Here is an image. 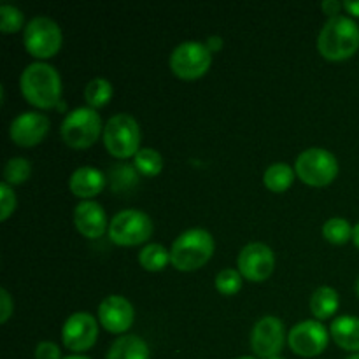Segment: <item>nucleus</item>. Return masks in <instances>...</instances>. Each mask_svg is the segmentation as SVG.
<instances>
[{
  "label": "nucleus",
  "mask_w": 359,
  "mask_h": 359,
  "mask_svg": "<svg viewBox=\"0 0 359 359\" xmlns=\"http://www.w3.org/2000/svg\"><path fill=\"white\" fill-rule=\"evenodd\" d=\"M20 88L25 100L37 109L55 107L62 98V77L55 67L44 62L25 67Z\"/></svg>",
  "instance_id": "nucleus-1"
},
{
  "label": "nucleus",
  "mask_w": 359,
  "mask_h": 359,
  "mask_svg": "<svg viewBox=\"0 0 359 359\" xmlns=\"http://www.w3.org/2000/svg\"><path fill=\"white\" fill-rule=\"evenodd\" d=\"M359 49V27L349 16L330 18L318 35V51L330 62H344Z\"/></svg>",
  "instance_id": "nucleus-2"
},
{
  "label": "nucleus",
  "mask_w": 359,
  "mask_h": 359,
  "mask_svg": "<svg viewBox=\"0 0 359 359\" xmlns=\"http://www.w3.org/2000/svg\"><path fill=\"white\" fill-rule=\"evenodd\" d=\"M344 7V4H340V2H337V0H326V2H323L321 4V9H323V13L325 14H328L330 18H337V16H340V9H342Z\"/></svg>",
  "instance_id": "nucleus-33"
},
{
  "label": "nucleus",
  "mask_w": 359,
  "mask_h": 359,
  "mask_svg": "<svg viewBox=\"0 0 359 359\" xmlns=\"http://www.w3.org/2000/svg\"><path fill=\"white\" fill-rule=\"evenodd\" d=\"M339 293L330 286H321L314 291L311 298V311L318 321H325L335 316L339 311Z\"/></svg>",
  "instance_id": "nucleus-20"
},
{
  "label": "nucleus",
  "mask_w": 359,
  "mask_h": 359,
  "mask_svg": "<svg viewBox=\"0 0 359 359\" xmlns=\"http://www.w3.org/2000/svg\"><path fill=\"white\" fill-rule=\"evenodd\" d=\"M74 224L86 238H100L109 230L107 214L95 200H83L74 210Z\"/></svg>",
  "instance_id": "nucleus-16"
},
{
  "label": "nucleus",
  "mask_w": 359,
  "mask_h": 359,
  "mask_svg": "<svg viewBox=\"0 0 359 359\" xmlns=\"http://www.w3.org/2000/svg\"><path fill=\"white\" fill-rule=\"evenodd\" d=\"M238 272L251 283H263L269 279L276 266V256L266 244L251 242L245 245L237 258Z\"/></svg>",
  "instance_id": "nucleus-11"
},
{
  "label": "nucleus",
  "mask_w": 359,
  "mask_h": 359,
  "mask_svg": "<svg viewBox=\"0 0 359 359\" xmlns=\"http://www.w3.org/2000/svg\"><path fill=\"white\" fill-rule=\"evenodd\" d=\"M62 139L72 149H88L102 133V119L95 109L77 107L65 116L62 123Z\"/></svg>",
  "instance_id": "nucleus-4"
},
{
  "label": "nucleus",
  "mask_w": 359,
  "mask_h": 359,
  "mask_svg": "<svg viewBox=\"0 0 359 359\" xmlns=\"http://www.w3.org/2000/svg\"><path fill=\"white\" fill-rule=\"evenodd\" d=\"M98 339V323L88 312H76L67 318L62 330L63 346L74 353L91 349Z\"/></svg>",
  "instance_id": "nucleus-13"
},
{
  "label": "nucleus",
  "mask_w": 359,
  "mask_h": 359,
  "mask_svg": "<svg viewBox=\"0 0 359 359\" xmlns=\"http://www.w3.org/2000/svg\"><path fill=\"white\" fill-rule=\"evenodd\" d=\"M133 165H135L137 172L146 177H154L163 170V158L156 149L151 147H142L139 153L133 156Z\"/></svg>",
  "instance_id": "nucleus-25"
},
{
  "label": "nucleus",
  "mask_w": 359,
  "mask_h": 359,
  "mask_svg": "<svg viewBox=\"0 0 359 359\" xmlns=\"http://www.w3.org/2000/svg\"><path fill=\"white\" fill-rule=\"evenodd\" d=\"M294 170L287 163H273L263 174V184L273 193H283L293 184Z\"/></svg>",
  "instance_id": "nucleus-22"
},
{
  "label": "nucleus",
  "mask_w": 359,
  "mask_h": 359,
  "mask_svg": "<svg viewBox=\"0 0 359 359\" xmlns=\"http://www.w3.org/2000/svg\"><path fill=\"white\" fill-rule=\"evenodd\" d=\"M294 172L304 184L323 188V186L332 184L339 175V161L330 151L311 147L298 154Z\"/></svg>",
  "instance_id": "nucleus-6"
},
{
  "label": "nucleus",
  "mask_w": 359,
  "mask_h": 359,
  "mask_svg": "<svg viewBox=\"0 0 359 359\" xmlns=\"http://www.w3.org/2000/svg\"><path fill=\"white\" fill-rule=\"evenodd\" d=\"M223 39L219 37V35H210L209 39H207V48H209V51L210 53H217V51H221V49H223Z\"/></svg>",
  "instance_id": "nucleus-34"
},
{
  "label": "nucleus",
  "mask_w": 359,
  "mask_h": 359,
  "mask_svg": "<svg viewBox=\"0 0 359 359\" xmlns=\"http://www.w3.org/2000/svg\"><path fill=\"white\" fill-rule=\"evenodd\" d=\"M25 16L18 7L11 4H2L0 6V32L2 34H14L20 28H23Z\"/></svg>",
  "instance_id": "nucleus-29"
},
{
  "label": "nucleus",
  "mask_w": 359,
  "mask_h": 359,
  "mask_svg": "<svg viewBox=\"0 0 359 359\" xmlns=\"http://www.w3.org/2000/svg\"><path fill=\"white\" fill-rule=\"evenodd\" d=\"M237 359H256V358H252V356H242V358H237Z\"/></svg>",
  "instance_id": "nucleus-40"
},
{
  "label": "nucleus",
  "mask_w": 359,
  "mask_h": 359,
  "mask_svg": "<svg viewBox=\"0 0 359 359\" xmlns=\"http://www.w3.org/2000/svg\"><path fill=\"white\" fill-rule=\"evenodd\" d=\"M32 163L25 158H11L4 167V182L9 186H20L30 177Z\"/></svg>",
  "instance_id": "nucleus-27"
},
{
  "label": "nucleus",
  "mask_w": 359,
  "mask_h": 359,
  "mask_svg": "<svg viewBox=\"0 0 359 359\" xmlns=\"http://www.w3.org/2000/svg\"><path fill=\"white\" fill-rule=\"evenodd\" d=\"M214 248V237L207 230L191 228L182 231L172 244V266L179 272H195L212 258Z\"/></svg>",
  "instance_id": "nucleus-3"
},
{
  "label": "nucleus",
  "mask_w": 359,
  "mask_h": 359,
  "mask_svg": "<svg viewBox=\"0 0 359 359\" xmlns=\"http://www.w3.org/2000/svg\"><path fill=\"white\" fill-rule=\"evenodd\" d=\"M347 359H359V353H356V354H351V356L347 358Z\"/></svg>",
  "instance_id": "nucleus-38"
},
{
  "label": "nucleus",
  "mask_w": 359,
  "mask_h": 359,
  "mask_svg": "<svg viewBox=\"0 0 359 359\" xmlns=\"http://www.w3.org/2000/svg\"><path fill=\"white\" fill-rule=\"evenodd\" d=\"M112 98V84L104 77H95L84 88V100H86L88 107L100 109L107 105Z\"/></svg>",
  "instance_id": "nucleus-23"
},
{
  "label": "nucleus",
  "mask_w": 359,
  "mask_h": 359,
  "mask_svg": "<svg viewBox=\"0 0 359 359\" xmlns=\"http://www.w3.org/2000/svg\"><path fill=\"white\" fill-rule=\"evenodd\" d=\"M49 126V118L42 112H23L11 123L9 137L16 146L34 147L46 139Z\"/></svg>",
  "instance_id": "nucleus-14"
},
{
  "label": "nucleus",
  "mask_w": 359,
  "mask_h": 359,
  "mask_svg": "<svg viewBox=\"0 0 359 359\" xmlns=\"http://www.w3.org/2000/svg\"><path fill=\"white\" fill-rule=\"evenodd\" d=\"M107 233L112 244L133 248L149 241L153 235V221L142 210L125 209L112 217Z\"/></svg>",
  "instance_id": "nucleus-7"
},
{
  "label": "nucleus",
  "mask_w": 359,
  "mask_h": 359,
  "mask_svg": "<svg viewBox=\"0 0 359 359\" xmlns=\"http://www.w3.org/2000/svg\"><path fill=\"white\" fill-rule=\"evenodd\" d=\"M272 359H284V358H280V356H276V358H272Z\"/></svg>",
  "instance_id": "nucleus-41"
},
{
  "label": "nucleus",
  "mask_w": 359,
  "mask_h": 359,
  "mask_svg": "<svg viewBox=\"0 0 359 359\" xmlns=\"http://www.w3.org/2000/svg\"><path fill=\"white\" fill-rule=\"evenodd\" d=\"M107 182L111 184L114 193H128L139 182V172H137L135 165L130 163H116L112 165L111 170L107 174Z\"/></svg>",
  "instance_id": "nucleus-21"
},
{
  "label": "nucleus",
  "mask_w": 359,
  "mask_h": 359,
  "mask_svg": "<svg viewBox=\"0 0 359 359\" xmlns=\"http://www.w3.org/2000/svg\"><path fill=\"white\" fill-rule=\"evenodd\" d=\"M63 42L58 23L48 16H35L23 30L25 49L39 60H48L60 51Z\"/></svg>",
  "instance_id": "nucleus-8"
},
{
  "label": "nucleus",
  "mask_w": 359,
  "mask_h": 359,
  "mask_svg": "<svg viewBox=\"0 0 359 359\" xmlns=\"http://www.w3.org/2000/svg\"><path fill=\"white\" fill-rule=\"evenodd\" d=\"M63 359H90V358H86V356H79V354H77V356H69V358H63Z\"/></svg>",
  "instance_id": "nucleus-37"
},
{
  "label": "nucleus",
  "mask_w": 359,
  "mask_h": 359,
  "mask_svg": "<svg viewBox=\"0 0 359 359\" xmlns=\"http://www.w3.org/2000/svg\"><path fill=\"white\" fill-rule=\"evenodd\" d=\"M133 318L135 312L132 304L119 294H111L98 305V321L109 333H125L132 328Z\"/></svg>",
  "instance_id": "nucleus-15"
},
{
  "label": "nucleus",
  "mask_w": 359,
  "mask_h": 359,
  "mask_svg": "<svg viewBox=\"0 0 359 359\" xmlns=\"http://www.w3.org/2000/svg\"><path fill=\"white\" fill-rule=\"evenodd\" d=\"M210 65H212V53L202 42L186 41L179 44L170 55V69L179 79H198L205 76Z\"/></svg>",
  "instance_id": "nucleus-9"
},
{
  "label": "nucleus",
  "mask_w": 359,
  "mask_h": 359,
  "mask_svg": "<svg viewBox=\"0 0 359 359\" xmlns=\"http://www.w3.org/2000/svg\"><path fill=\"white\" fill-rule=\"evenodd\" d=\"M241 272L235 269H224L216 276V290L224 297H233L242 290Z\"/></svg>",
  "instance_id": "nucleus-28"
},
{
  "label": "nucleus",
  "mask_w": 359,
  "mask_h": 359,
  "mask_svg": "<svg viewBox=\"0 0 359 359\" xmlns=\"http://www.w3.org/2000/svg\"><path fill=\"white\" fill-rule=\"evenodd\" d=\"M353 242H354V245L359 249V223L354 226V230H353Z\"/></svg>",
  "instance_id": "nucleus-36"
},
{
  "label": "nucleus",
  "mask_w": 359,
  "mask_h": 359,
  "mask_svg": "<svg viewBox=\"0 0 359 359\" xmlns=\"http://www.w3.org/2000/svg\"><path fill=\"white\" fill-rule=\"evenodd\" d=\"M330 335L328 330L325 328L321 321L318 319H309V321L298 323L297 326L291 328L287 333V344L290 349L297 356L302 358H314L325 353L328 347Z\"/></svg>",
  "instance_id": "nucleus-10"
},
{
  "label": "nucleus",
  "mask_w": 359,
  "mask_h": 359,
  "mask_svg": "<svg viewBox=\"0 0 359 359\" xmlns=\"http://www.w3.org/2000/svg\"><path fill=\"white\" fill-rule=\"evenodd\" d=\"M344 9H346L349 14H353V16L359 18V2H354V0H346V2H344Z\"/></svg>",
  "instance_id": "nucleus-35"
},
{
  "label": "nucleus",
  "mask_w": 359,
  "mask_h": 359,
  "mask_svg": "<svg viewBox=\"0 0 359 359\" xmlns=\"http://www.w3.org/2000/svg\"><path fill=\"white\" fill-rule=\"evenodd\" d=\"M353 230L354 228H351L349 221L344 217H332L323 224V235L330 244L335 245L347 244L353 238Z\"/></svg>",
  "instance_id": "nucleus-26"
},
{
  "label": "nucleus",
  "mask_w": 359,
  "mask_h": 359,
  "mask_svg": "<svg viewBox=\"0 0 359 359\" xmlns=\"http://www.w3.org/2000/svg\"><path fill=\"white\" fill-rule=\"evenodd\" d=\"M104 144L109 154L118 160L135 156L140 151L139 123L126 112L112 116L104 128Z\"/></svg>",
  "instance_id": "nucleus-5"
},
{
  "label": "nucleus",
  "mask_w": 359,
  "mask_h": 359,
  "mask_svg": "<svg viewBox=\"0 0 359 359\" xmlns=\"http://www.w3.org/2000/svg\"><path fill=\"white\" fill-rule=\"evenodd\" d=\"M333 340L344 351L359 353V318L354 316H340L332 323L330 328Z\"/></svg>",
  "instance_id": "nucleus-18"
},
{
  "label": "nucleus",
  "mask_w": 359,
  "mask_h": 359,
  "mask_svg": "<svg viewBox=\"0 0 359 359\" xmlns=\"http://www.w3.org/2000/svg\"><path fill=\"white\" fill-rule=\"evenodd\" d=\"M356 294H358V298H359V277H358V280H356Z\"/></svg>",
  "instance_id": "nucleus-39"
},
{
  "label": "nucleus",
  "mask_w": 359,
  "mask_h": 359,
  "mask_svg": "<svg viewBox=\"0 0 359 359\" xmlns=\"http://www.w3.org/2000/svg\"><path fill=\"white\" fill-rule=\"evenodd\" d=\"M286 342L284 323L273 316H265L255 325L251 332V347L258 358L272 359L279 356Z\"/></svg>",
  "instance_id": "nucleus-12"
},
{
  "label": "nucleus",
  "mask_w": 359,
  "mask_h": 359,
  "mask_svg": "<svg viewBox=\"0 0 359 359\" xmlns=\"http://www.w3.org/2000/svg\"><path fill=\"white\" fill-rule=\"evenodd\" d=\"M170 262V252L161 244H147L139 252V263L147 272H161Z\"/></svg>",
  "instance_id": "nucleus-24"
},
{
  "label": "nucleus",
  "mask_w": 359,
  "mask_h": 359,
  "mask_svg": "<svg viewBox=\"0 0 359 359\" xmlns=\"http://www.w3.org/2000/svg\"><path fill=\"white\" fill-rule=\"evenodd\" d=\"M0 302H2V309H0V323H7L9 321L11 314L14 311V304L13 298H11L9 291L7 290H0Z\"/></svg>",
  "instance_id": "nucleus-32"
},
{
  "label": "nucleus",
  "mask_w": 359,
  "mask_h": 359,
  "mask_svg": "<svg viewBox=\"0 0 359 359\" xmlns=\"http://www.w3.org/2000/svg\"><path fill=\"white\" fill-rule=\"evenodd\" d=\"M105 359H149V347L137 335L119 337L109 347Z\"/></svg>",
  "instance_id": "nucleus-19"
},
{
  "label": "nucleus",
  "mask_w": 359,
  "mask_h": 359,
  "mask_svg": "<svg viewBox=\"0 0 359 359\" xmlns=\"http://www.w3.org/2000/svg\"><path fill=\"white\" fill-rule=\"evenodd\" d=\"M35 359H63L60 347L53 342H41L35 347Z\"/></svg>",
  "instance_id": "nucleus-31"
},
{
  "label": "nucleus",
  "mask_w": 359,
  "mask_h": 359,
  "mask_svg": "<svg viewBox=\"0 0 359 359\" xmlns=\"http://www.w3.org/2000/svg\"><path fill=\"white\" fill-rule=\"evenodd\" d=\"M105 184H107V177L104 172L90 165L76 168L69 179L70 191L81 200H90L97 196L98 193L104 191Z\"/></svg>",
  "instance_id": "nucleus-17"
},
{
  "label": "nucleus",
  "mask_w": 359,
  "mask_h": 359,
  "mask_svg": "<svg viewBox=\"0 0 359 359\" xmlns=\"http://www.w3.org/2000/svg\"><path fill=\"white\" fill-rule=\"evenodd\" d=\"M16 193L7 182L0 184V219L7 221L11 214L16 210Z\"/></svg>",
  "instance_id": "nucleus-30"
}]
</instances>
